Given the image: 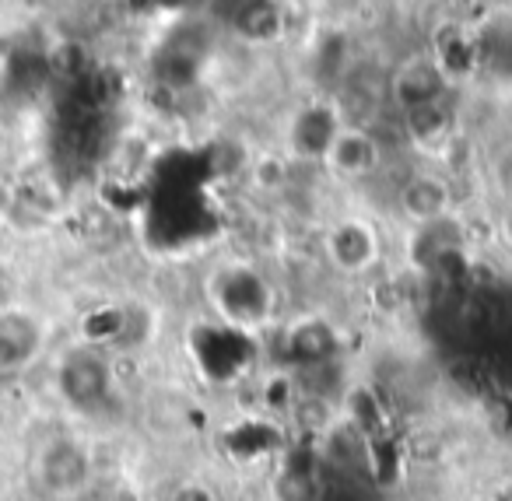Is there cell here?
Segmentation results:
<instances>
[{
    "instance_id": "cell-2",
    "label": "cell",
    "mask_w": 512,
    "mask_h": 501,
    "mask_svg": "<svg viewBox=\"0 0 512 501\" xmlns=\"http://www.w3.org/2000/svg\"><path fill=\"white\" fill-rule=\"evenodd\" d=\"M36 470H39V480H43L46 491L57 494V498H71V494H78L88 480V456L81 445L60 438V442L46 445Z\"/></svg>"
},
{
    "instance_id": "cell-3",
    "label": "cell",
    "mask_w": 512,
    "mask_h": 501,
    "mask_svg": "<svg viewBox=\"0 0 512 501\" xmlns=\"http://www.w3.org/2000/svg\"><path fill=\"white\" fill-rule=\"evenodd\" d=\"M344 123L337 120L334 109L327 106H302L295 113L292 127H288V148L295 151V158H306V162H316V158H327L334 137L341 134Z\"/></svg>"
},
{
    "instance_id": "cell-9",
    "label": "cell",
    "mask_w": 512,
    "mask_h": 501,
    "mask_svg": "<svg viewBox=\"0 0 512 501\" xmlns=\"http://www.w3.org/2000/svg\"><path fill=\"white\" fill-rule=\"evenodd\" d=\"M172 501H218V494H214V487L200 484V480H190V484H179L176 491H172Z\"/></svg>"
},
{
    "instance_id": "cell-10",
    "label": "cell",
    "mask_w": 512,
    "mask_h": 501,
    "mask_svg": "<svg viewBox=\"0 0 512 501\" xmlns=\"http://www.w3.org/2000/svg\"><path fill=\"white\" fill-rule=\"evenodd\" d=\"M495 172H498V183H502V190L512 197V151L505 158H498V169Z\"/></svg>"
},
{
    "instance_id": "cell-1",
    "label": "cell",
    "mask_w": 512,
    "mask_h": 501,
    "mask_svg": "<svg viewBox=\"0 0 512 501\" xmlns=\"http://www.w3.org/2000/svg\"><path fill=\"white\" fill-rule=\"evenodd\" d=\"M397 207L414 228L453 218V190L435 172H414L397 193Z\"/></svg>"
},
{
    "instance_id": "cell-5",
    "label": "cell",
    "mask_w": 512,
    "mask_h": 501,
    "mask_svg": "<svg viewBox=\"0 0 512 501\" xmlns=\"http://www.w3.org/2000/svg\"><path fill=\"white\" fill-rule=\"evenodd\" d=\"M379 155H383V151H379L376 134H369V130H362V127H341V134L334 137V144H330L323 162H327L337 176L358 179L379 169Z\"/></svg>"
},
{
    "instance_id": "cell-11",
    "label": "cell",
    "mask_w": 512,
    "mask_h": 501,
    "mask_svg": "<svg viewBox=\"0 0 512 501\" xmlns=\"http://www.w3.org/2000/svg\"><path fill=\"white\" fill-rule=\"evenodd\" d=\"M498 232H502V239L512 246V204H509V211L502 214V225H498Z\"/></svg>"
},
{
    "instance_id": "cell-6",
    "label": "cell",
    "mask_w": 512,
    "mask_h": 501,
    "mask_svg": "<svg viewBox=\"0 0 512 501\" xmlns=\"http://www.w3.org/2000/svg\"><path fill=\"white\" fill-rule=\"evenodd\" d=\"M60 389L78 407H92L106 396L109 389V368L95 351H74L60 368Z\"/></svg>"
},
{
    "instance_id": "cell-4",
    "label": "cell",
    "mask_w": 512,
    "mask_h": 501,
    "mask_svg": "<svg viewBox=\"0 0 512 501\" xmlns=\"http://www.w3.org/2000/svg\"><path fill=\"white\" fill-rule=\"evenodd\" d=\"M330 260L341 267V274H365L379 260V235L365 221L351 218L330 232L327 239Z\"/></svg>"
},
{
    "instance_id": "cell-7",
    "label": "cell",
    "mask_w": 512,
    "mask_h": 501,
    "mask_svg": "<svg viewBox=\"0 0 512 501\" xmlns=\"http://www.w3.org/2000/svg\"><path fill=\"white\" fill-rule=\"evenodd\" d=\"M442 88H446V81H442L439 64L421 60V57L407 60V64L397 71V78H393V95H397L404 113L421 109V106H432V102H442Z\"/></svg>"
},
{
    "instance_id": "cell-8",
    "label": "cell",
    "mask_w": 512,
    "mask_h": 501,
    "mask_svg": "<svg viewBox=\"0 0 512 501\" xmlns=\"http://www.w3.org/2000/svg\"><path fill=\"white\" fill-rule=\"evenodd\" d=\"M39 351V326L36 319L22 312H4L0 316V375H11L32 361Z\"/></svg>"
}]
</instances>
